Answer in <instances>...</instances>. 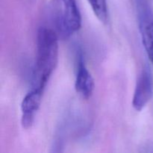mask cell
I'll return each mask as SVG.
<instances>
[{
  "label": "cell",
  "instance_id": "6da1fadb",
  "mask_svg": "<svg viewBox=\"0 0 153 153\" xmlns=\"http://www.w3.org/2000/svg\"><path fill=\"white\" fill-rule=\"evenodd\" d=\"M58 36L52 28L42 26L37 31V55L32 88L44 90L58 61Z\"/></svg>",
  "mask_w": 153,
  "mask_h": 153
},
{
  "label": "cell",
  "instance_id": "7a4b0ae2",
  "mask_svg": "<svg viewBox=\"0 0 153 153\" xmlns=\"http://www.w3.org/2000/svg\"><path fill=\"white\" fill-rule=\"evenodd\" d=\"M49 18L59 39L66 40L82 26V16L76 0H52Z\"/></svg>",
  "mask_w": 153,
  "mask_h": 153
},
{
  "label": "cell",
  "instance_id": "3957f363",
  "mask_svg": "<svg viewBox=\"0 0 153 153\" xmlns=\"http://www.w3.org/2000/svg\"><path fill=\"white\" fill-rule=\"evenodd\" d=\"M134 4L142 43L153 64V10L147 0H134Z\"/></svg>",
  "mask_w": 153,
  "mask_h": 153
},
{
  "label": "cell",
  "instance_id": "277c9868",
  "mask_svg": "<svg viewBox=\"0 0 153 153\" xmlns=\"http://www.w3.org/2000/svg\"><path fill=\"white\" fill-rule=\"evenodd\" d=\"M153 96V75L149 67H145L140 73L136 83L132 106L136 111L143 110Z\"/></svg>",
  "mask_w": 153,
  "mask_h": 153
},
{
  "label": "cell",
  "instance_id": "5b68a950",
  "mask_svg": "<svg viewBox=\"0 0 153 153\" xmlns=\"http://www.w3.org/2000/svg\"><path fill=\"white\" fill-rule=\"evenodd\" d=\"M43 91L44 90L41 88H32L22 100L21 104V123L23 128H29L33 125L35 114L40 108L41 103Z\"/></svg>",
  "mask_w": 153,
  "mask_h": 153
},
{
  "label": "cell",
  "instance_id": "8992f818",
  "mask_svg": "<svg viewBox=\"0 0 153 153\" xmlns=\"http://www.w3.org/2000/svg\"><path fill=\"white\" fill-rule=\"evenodd\" d=\"M94 80L88 71L84 61L83 55H79L77 73H76L75 88L76 92L83 98L89 99L92 96L94 91Z\"/></svg>",
  "mask_w": 153,
  "mask_h": 153
},
{
  "label": "cell",
  "instance_id": "52a82bcc",
  "mask_svg": "<svg viewBox=\"0 0 153 153\" xmlns=\"http://www.w3.org/2000/svg\"><path fill=\"white\" fill-rule=\"evenodd\" d=\"M99 20L103 23H106L108 19V12L106 0H88Z\"/></svg>",
  "mask_w": 153,
  "mask_h": 153
}]
</instances>
